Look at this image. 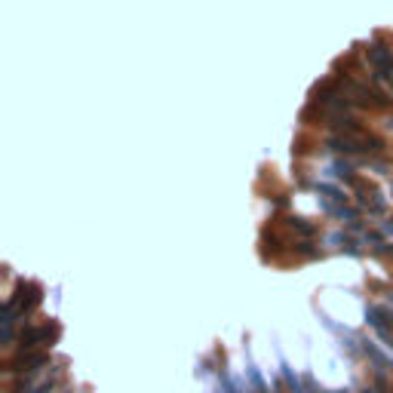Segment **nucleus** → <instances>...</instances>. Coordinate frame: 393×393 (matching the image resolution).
Returning a JSON list of instances; mask_svg holds the SVG:
<instances>
[{"mask_svg": "<svg viewBox=\"0 0 393 393\" xmlns=\"http://www.w3.org/2000/svg\"><path fill=\"white\" fill-rule=\"evenodd\" d=\"M329 147L341 151V154H375V151H381V142L360 129V132H341V135L329 138Z\"/></svg>", "mask_w": 393, "mask_h": 393, "instance_id": "nucleus-1", "label": "nucleus"}, {"mask_svg": "<svg viewBox=\"0 0 393 393\" xmlns=\"http://www.w3.org/2000/svg\"><path fill=\"white\" fill-rule=\"evenodd\" d=\"M55 335V329H49V326H40V329H28V332H22V347L25 350H31V347H37V341H46V338H52Z\"/></svg>", "mask_w": 393, "mask_h": 393, "instance_id": "nucleus-3", "label": "nucleus"}, {"mask_svg": "<svg viewBox=\"0 0 393 393\" xmlns=\"http://www.w3.org/2000/svg\"><path fill=\"white\" fill-rule=\"evenodd\" d=\"M368 62L375 65V71L384 77V80H390L393 83V52L387 49V46H381V43H372L368 46Z\"/></svg>", "mask_w": 393, "mask_h": 393, "instance_id": "nucleus-2", "label": "nucleus"}, {"mask_svg": "<svg viewBox=\"0 0 393 393\" xmlns=\"http://www.w3.org/2000/svg\"><path fill=\"white\" fill-rule=\"evenodd\" d=\"M368 322H372V326L387 338V322H393V317H390V310H384V307H368Z\"/></svg>", "mask_w": 393, "mask_h": 393, "instance_id": "nucleus-4", "label": "nucleus"}]
</instances>
